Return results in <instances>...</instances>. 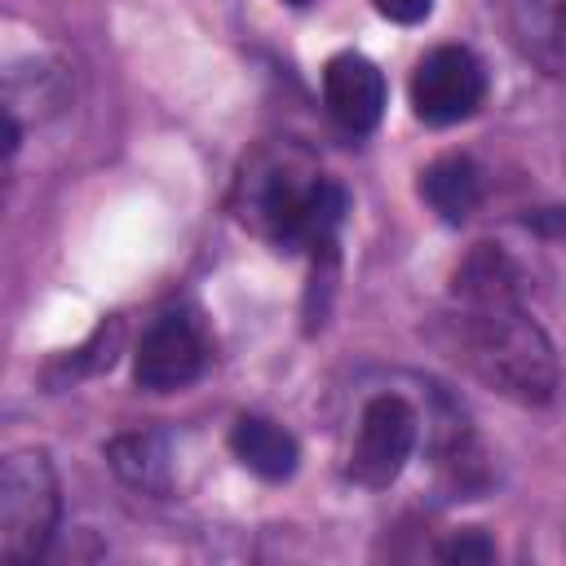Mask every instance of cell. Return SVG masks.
<instances>
[{
	"label": "cell",
	"instance_id": "6da1fadb",
	"mask_svg": "<svg viewBox=\"0 0 566 566\" xmlns=\"http://www.w3.org/2000/svg\"><path fill=\"white\" fill-rule=\"evenodd\" d=\"M517 265L491 248L478 243L451 274V301L455 314L451 327V354L495 394L539 407L557 389V354L535 318H526L517 301Z\"/></svg>",
	"mask_w": 566,
	"mask_h": 566
},
{
	"label": "cell",
	"instance_id": "7a4b0ae2",
	"mask_svg": "<svg viewBox=\"0 0 566 566\" xmlns=\"http://www.w3.org/2000/svg\"><path fill=\"white\" fill-rule=\"evenodd\" d=\"M256 226L287 252H332L336 226L345 217V190L318 172L287 164H265L243 177Z\"/></svg>",
	"mask_w": 566,
	"mask_h": 566
},
{
	"label": "cell",
	"instance_id": "3957f363",
	"mask_svg": "<svg viewBox=\"0 0 566 566\" xmlns=\"http://www.w3.org/2000/svg\"><path fill=\"white\" fill-rule=\"evenodd\" d=\"M57 473L44 451H13L0 469V562H40L57 526Z\"/></svg>",
	"mask_w": 566,
	"mask_h": 566
},
{
	"label": "cell",
	"instance_id": "277c9868",
	"mask_svg": "<svg viewBox=\"0 0 566 566\" xmlns=\"http://www.w3.org/2000/svg\"><path fill=\"white\" fill-rule=\"evenodd\" d=\"M486 97V71L482 62L460 44H438L416 62L411 75V106L424 124H460L469 119Z\"/></svg>",
	"mask_w": 566,
	"mask_h": 566
},
{
	"label": "cell",
	"instance_id": "5b68a950",
	"mask_svg": "<svg viewBox=\"0 0 566 566\" xmlns=\"http://www.w3.org/2000/svg\"><path fill=\"white\" fill-rule=\"evenodd\" d=\"M203 363H208V336L199 318L186 310H168L142 332L133 354V380L150 394H168L190 385L203 371Z\"/></svg>",
	"mask_w": 566,
	"mask_h": 566
},
{
	"label": "cell",
	"instance_id": "8992f818",
	"mask_svg": "<svg viewBox=\"0 0 566 566\" xmlns=\"http://www.w3.org/2000/svg\"><path fill=\"white\" fill-rule=\"evenodd\" d=\"M416 447V411L398 394H376L358 416V438L349 451V478L363 486H389Z\"/></svg>",
	"mask_w": 566,
	"mask_h": 566
},
{
	"label": "cell",
	"instance_id": "52a82bcc",
	"mask_svg": "<svg viewBox=\"0 0 566 566\" xmlns=\"http://www.w3.org/2000/svg\"><path fill=\"white\" fill-rule=\"evenodd\" d=\"M491 9L535 71L566 80V0H491Z\"/></svg>",
	"mask_w": 566,
	"mask_h": 566
},
{
	"label": "cell",
	"instance_id": "ba28073f",
	"mask_svg": "<svg viewBox=\"0 0 566 566\" xmlns=\"http://www.w3.org/2000/svg\"><path fill=\"white\" fill-rule=\"evenodd\" d=\"M323 102L345 133H371L385 115V75L363 53H336L323 66Z\"/></svg>",
	"mask_w": 566,
	"mask_h": 566
},
{
	"label": "cell",
	"instance_id": "9c48e42d",
	"mask_svg": "<svg viewBox=\"0 0 566 566\" xmlns=\"http://www.w3.org/2000/svg\"><path fill=\"white\" fill-rule=\"evenodd\" d=\"M230 451H234L256 478H265V482L292 478V473H296V460H301L296 438H292L283 424L265 420V416H239L234 429H230Z\"/></svg>",
	"mask_w": 566,
	"mask_h": 566
},
{
	"label": "cell",
	"instance_id": "30bf717a",
	"mask_svg": "<svg viewBox=\"0 0 566 566\" xmlns=\"http://www.w3.org/2000/svg\"><path fill=\"white\" fill-rule=\"evenodd\" d=\"M420 195L442 221L460 226L482 199V172L469 155H442L420 172Z\"/></svg>",
	"mask_w": 566,
	"mask_h": 566
},
{
	"label": "cell",
	"instance_id": "8fae6325",
	"mask_svg": "<svg viewBox=\"0 0 566 566\" xmlns=\"http://www.w3.org/2000/svg\"><path fill=\"white\" fill-rule=\"evenodd\" d=\"M111 464H115L133 486H146V491H164V486H168V460H164L159 438H150V433L115 438V442H111Z\"/></svg>",
	"mask_w": 566,
	"mask_h": 566
},
{
	"label": "cell",
	"instance_id": "7c38bea8",
	"mask_svg": "<svg viewBox=\"0 0 566 566\" xmlns=\"http://www.w3.org/2000/svg\"><path fill=\"white\" fill-rule=\"evenodd\" d=\"M438 557L442 562H460V566H478V562H491L495 557V544L482 531H460V535H451L438 548Z\"/></svg>",
	"mask_w": 566,
	"mask_h": 566
},
{
	"label": "cell",
	"instance_id": "4fadbf2b",
	"mask_svg": "<svg viewBox=\"0 0 566 566\" xmlns=\"http://www.w3.org/2000/svg\"><path fill=\"white\" fill-rule=\"evenodd\" d=\"M389 22H402V27H411V22H424L429 18V4L433 0H371Z\"/></svg>",
	"mask_w": 566,
	"mask_h": 566
},
{
	"label": "cell",
	"instance_id": "5bb4252c",
	"mask_svg": "<svg viewBox=\"0 0 566 566\" xmlns=\"http://www.w3.org/2000/svg\"><path fill=\"white\" fill-rule=\"evenodd\" d=\"M526 226L544 239H566V208H544V212L526 217Z\"/></svg>",
	"mask_w": 566,
	"mask_h": 566
},
{
	"label": "cell",
	"instance_id": "9a60e30c",
	"mask_svg": "<svg viewBox=\"0 0 566 566\" xmlns=\"http://www.w3.org/2000/svg\"><path fill=\"white\" fill-rule=\"evenodd\" d=\"M287 4H310V0H287Z\"/></svg>",
	"mask_w": 566,
	"mask_h": 566
}]
</instances>
